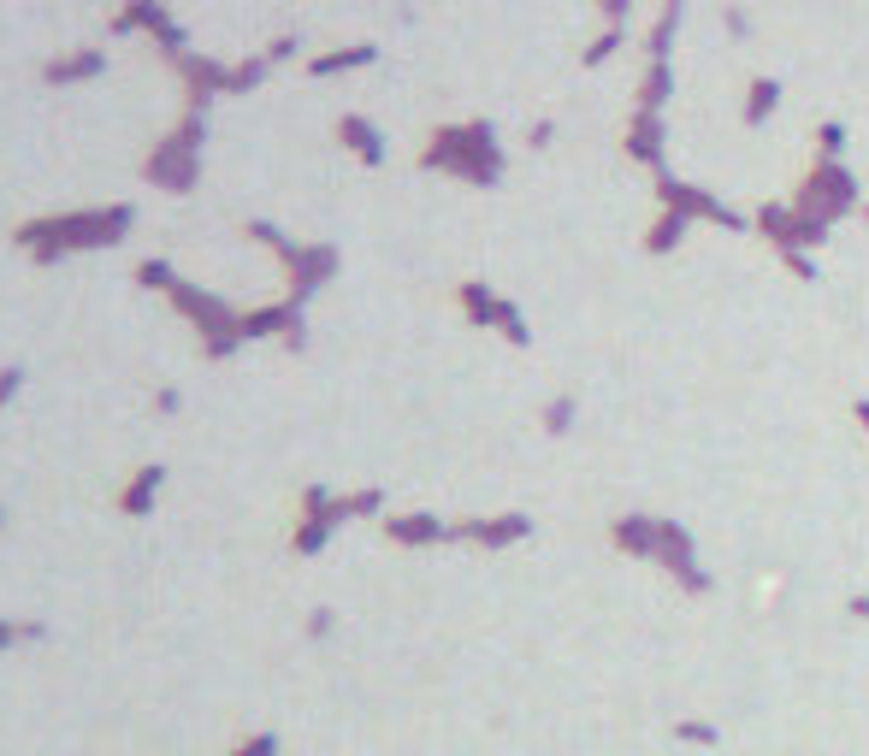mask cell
<instances>
[{"label": "cell", "mask_w": 869, "mask_h": 756, "mask_svg": "<svg viewBox=\"0 0 869 756\" xmlns=\"http://www.w3.org/2000/svg\"><path fill=\"white\" fill-rule=\"evenodd\" d=\"M852 615H858V621H869V597H852Z\"/></svg>", "instance_id": "277c9868"}, {"label": "cell", "mask_w": 869, "mask_h": 756, "mask_svg": "<svg viewBox=\"0 0 869 756\" xmlns=\"http://www.w3.org/2000/svg\"><path fill=\"white\" fill-rule=\"evenodd\" d=\"M574 414H580V402H574V396H562V402H550V408H544V432H556V438H562V432L574 426Z\"/></svg>", "instance_id": "3957f363"}, {"label": "cell", "mask_w": 869, "mask_h": 756, "mask_svg": "<svg viewBox=\"0 0 869 756\" xmlns=\"http://www.w3.org/2000/svg\"><path fill=\"white\" fill-rule=\"evenodd\" d=\"M775 107H781V83H775V77H751V101H745V125L757 130L763 119H769V113H775Z\"/></svg>", "instance_id": "7a4b0ae2"}, {"label": "cell", "mask_w": 869, "mask_h": 756, "mask_svg": "<svg viewBox=\"0 0 869 756\" xmlns=\"http://www.w3.org/2000/svg\"><path fill=\"white\" fill-rule=\"evenodd\" d=\"M864 219H869V201H864Z\"/></svg>", "instance_id": "8992f818"}, {"label": "cell", "mask_w": 869, "mask_h": 756, "mask_svg": "<svg viewBox=\"0 0 869 756\" xmlns=\"http://www.w3.org/2000/svg\"><path fill=\"white\" fill-rule=\"evenodd\" d=\"M852 414H858V426L869 432V402H852Z\"/></svg>", "instance_id": "5b68a950"}, {"label": "cell", "mask_w": 869, "mask_h": 756, "mask_svg": "<svg viewBox=\"0 0 869 756\" xmlns=\"http://www.w3.org/2000/svg\"><path fill=\"white\" fill-rule=\"evenodd\" d=\"M663 113H645V107H633V119L621 130V148H627V160H639V166H663Z\"/></svg>", "instance_id": "6da1fadb"}]
</instances>
